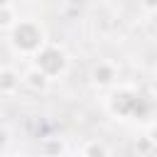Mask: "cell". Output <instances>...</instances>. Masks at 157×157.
Wrapping results in <instances>:
<instances>
[{
	"instance_id": "2",
	"label": "cell",
	"mask_w": 157,
	"mask_h": 157,
	"mask_svg": "<svg viewBox=\"0 0 157 157\" xmlns=\"http://www.w3.org/2000/svg\"><path fill=\"white\" fill-rule=\"evenodd\" d=\"M34 66L47 74L49 78H56V76H64L66 69H69V56L61 47L56 44H44L37 54H34Z\"/></svg>"
},
{
	"instance_id": "15",
	"label": "cell",
	"mask_w": 157,
	"mask_h": 157,
	"mask_svg": "<svg viewBox=\"0 0 157 157\" xmlns=\"http://www.w3.org/2000/svg\"><path fill=\"white\" fill-rule=\"evenodd\" d=\"M10 157H25V155H10Z\"/></svg>"
},
{
	"instance_id": "13",
	"label": "cell",
	"mask_w": 157,
	"mask_h": 157,
	"mask_svg": "<svg viewBox=\"0 0 157 157\" xmlns=\"http://www.w3.org/2000/svg\"><path fill=\"white\" fill-rule=\"evenodd\" d=\"M5 5H10V0H0V7H5Z\"/></svg>"
},
{
	"instance_id": "3",
	"label": "cell",
	"mask_w": 157,
	"mask_h": 157,
	"mask_svg": "<svg viewBox=\"0 0 157 157\" xmlns=\"http://www.w3.org/2000/svg\"><path fill=\"white\" fill-rule=\"evenodd\" d=\"M142 98L132 91V88H118L113 96H110V101H108V105H110V113L113 115H118V118H130V115H137V103H140Z\"/></svg>"
},
{
	"instance_id": "7",
	"label": "cell",
	"mask_w": 157,
	"mask_h": 157,
	"mask_svg": "<svg viewBox=\"0 0 157 157\" xmlns=\"http://www.w3.org/2000/svg\"><path fill=\"white\" fill-rule=\"evenodd\" d=\"M42 155L44 157H61L64 155V150H66V145L59 140V137H49V140H44L42 142Z\"/></svg>"
},
{
	"instance_id": "9",
	"label": "cell",
	"mask_w": 157,
	"mask_h": 157,
	"mask_svg": "<svg viewBox=\"0 0 157 157\" xmlns=\"http://www.w3.org/2000/svg\"><path fill=\"white\" fill-rule=\"evenodd\" d=\"M86 157H108V147L103 142H88L83 150H81Z\"/></svg>"
},
{
	"instance_id": "8",
	"label": "cell",
	"mask_w": 157,
	"mask_h": 157,
	"mask_svg": "<svg viewBox=\"0 0 157 157\" xmlns=\"http://www.w3.org/2000/svg\"><path fill=\"white\" fill-rule=\"evenodd\" d=\"M15 22H17L15 7H12V5H5V7H0V29H10Z\"/></svg>"
},
{
	"instance_id": "11",
	"label": "cell",
	"mask_w": 157,
	"mask_h": 157,
	"mask_svg": "<svg viewBox=\"0 0 157 157\" xmlns=\"http://www.w3.org/2000/svg\"><path fill=\"white\" fill-rule=\"evenodd\" d=\"M5 145H7V130H5V128H0V152L5 150Z\"/></svg>"
},
{
	"instance_id": "6",
	"label": "cell",
	"mask_w": 157,
	"mask_h": 157,
	"mask_svg": "<svg viewBox=\"0 0 157 157\" xmlns=\"http://www.w3.org/2000/svg\"><path fill=\"white\" fill-rule=\"evenodd\" d=\"M20 74L15 71V69H10V66H5V69H0V93H12V91H17V86H20Z\"/></svg>"
},
{
	"instance_id": "10",
	"label": "cell",
	"mask_w": 157,
	"mask_h": 157,
	"mask_svg": "<svg viewBox=\"0 0 157 157\" xmlns=\"http://www.w3.org/2000/svg\"><path fill=\"white\" fill-rule=\"evenodd\" d=\"M137 147H140L142 152H150V150H152V137H145V140H140V142H137Z\"/></svg>"
},
{
	"instance_id": "1",
	"label": "cell",
	"mask_w": 157,
	"mask_h": 157,
	"mask_svg": "<svg viewBox=\"0 0 157 157\" xmlns=\"http://www.w3.org/2000/svg\"><path fill=\"white\" fill-rule=\"evenodd\" d=\"M10 42L20 54L34 56L44 47V29L34 20H17L10 27Z\"/></svg>"
},
{
	"instance_id": "5",
	"label": "cell",
	"mask_w": 157,
	"mask_h": 157,
	"mask_svg": "<svg viewBox=\"0 0 157 157\" xmlns=\"http://www.w3.org/2000/svg\"><path fill=\"white\" fill-rule=\"evenodd\" d=\"M49 81H52V78H49L47 74H42L37 66L27 69V71H25V76H22V83H25V86H29L32 91H44V88L49 86Z\"/></svg>"
},
{
	"instance_id": "4",
	"label": "cell",
	"mask_w": 157,
	"mask_h": 157,
	"mask_svg": "<svg viewBox=\"0 0 157 157\" xmlns=\"http://www.w3.org/2000/svg\"><path fill=\"white\" fill-rule=\"evenodd\" d=\"M91 78H93V83H96L98 88H105V86H113V83H115L118 71H115V66H113L110 61H98V64L93 66V71H91Z\"/></svg>"
},
{
	"instance_id": "14",
	"label": "cell",
	"mask_w": 157,
	"mask_h": 157,
	"mask_svg": "<svg viewBox=\"0 0 157 157\" xmlns=\"http://www.w3.org/2000/svg\"><path fill=\"white\" fill-rule=\"evenodd\" d=\"M71 157H86V155H83V152H74Z\"/></svg>"
},
{
	"instance_id": "12",
	"label": "cell",
	"mask_w": 157,
	"mask_h": 157,
	"mask_svg": "<svg viewBox=\"0 0 157 157\" xmlns=\"http://www.w3.org/2000/svg\"><path fill=\"white\" fill-rule=\"evenodd\" d=\"M142 5H145V10H150V12H152V10L157 7V0H142Z\"/></svg>"
},
{
	"instance_id": "16",
	"label": "cell",
	"mask_w": 157,
	"mask_h": 157,
	"mask_svg": "<svg viewBox=\"0 0 157 157\" xmlns=\"http://www.w3.org/2000/svg\"><path fill=\"white\" fill-rule=\"evenodd\" d=\"M103 2H113V0H103Z\"/></svg>"
}]
</instances>
